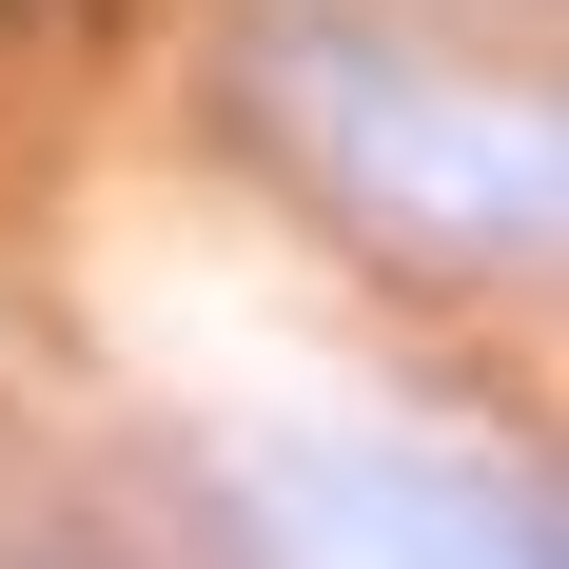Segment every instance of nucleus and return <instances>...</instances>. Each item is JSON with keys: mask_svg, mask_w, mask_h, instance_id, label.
<instances>
[{"mask_svg": "<svg viewBox=\"0 0 569 569\" xmlns=\"http://www.w3.org/2000/svg\"><path fill=\"white\" fill-rule=\"evenodd\" d=\"M295 550H315V569H550V511H530L511 471L315 452V471H295Z\"/></svg>", "mask_w": 569, "mask_h": 569, "instance_id": "nucleus-2", "label": "nucleus"}, {"mask_svg": "<svg viewBox=\"0 0 569 569\" xmlns=\"http://www.w3.org/2000/svg\"><path fill=\"white\" fill-rule=\"evenodd\" d=\"M256 99L295 118L315 197L373 217L393 256H432V276H491V256L550 236V118H530V99H471L452 59H412V40L295 20V40L256 59Z\"/></svg>", "mask_w": 569, "mask_h": 569, "instance_id": "nucleus-1", "label": "nucleus"}, {"mask_svg": "<svg viewBox=\"0 0 569 569\" xmlns=\"http://www.w3.org/2000/svg\"><path fill=\"white\" fill-rule=\"evenodd\" d=\"M0 569H40V550H20V530H0Z\"/></svg>", "mask_w": 569, "mask_h": 569, "instance_id": "nucleus-3", "label": "nucleus"}]
</instances>
